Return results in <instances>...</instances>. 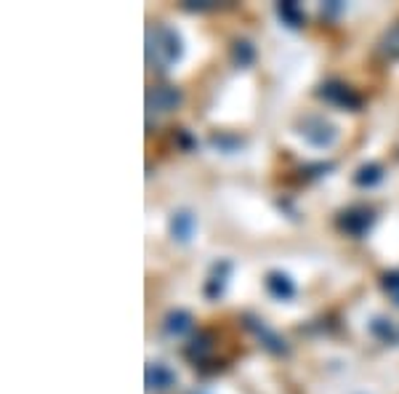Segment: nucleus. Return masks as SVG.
<instances>
[{
  "label": "nucleus",
  "mask_w": 399,
  "mask_h": 394,
  "mask_svg": "<svg viewBox=\"0 0 399 394\" xmlns=\"http://www.w3.org/2000/svg\"><path fill=\"white\" fill-rule=\"evenodd\" d=\"M184 56V40L171 25H155L147 29V62L152 70H171Z\"/></svg>",
  "instance_id": "obj_1"
},
{
  "label": "nucleus",
  "mask_w": 399,
  "mask_h": 394,
  "mask_svg": "<svg viewBox=\"0 0 399 394\" xmlns=\"http://www.w3.org/2000/svg\"><path fill=\"white\" fill-rule=\"evenodd\" d=\"M299 133L317 150H330L341 136L336 123H330L322 114H306L299 123Z\"/></svg>",
  "instance_id": "obj_2"
},
{
  "label": "nucleus",
  "mask_w": 399,
  "mask_h": 394,
  "mask_svg": "<svg viewBox=\"0 0 399 394\" xmlns=\"http://www.w3.org/2000/svg\"><path fill=\"white\" fill-rule=\"evenodd\" d=\"M317 96L325 99L327 104H333V107H341V110H351V112H360L362 110V96L357 91L346 86V83H341V80H327L322 83L320 88H317Z\"/></svg>",
  "instance_id": "obj_3"
},
{
  "label": "nucleus",
  "mask_w": 399,
  "mask_h": 394,
  "mask_svg": "<svg viewBox=\"0 0 399 394\" xmlns=\"http://www.w3.org/2000/svg\"><path fill=\"white\" fill-rule=\"evenodd\" d=\"M336 224L341 232H346L351 237H362V235H367L370 227L375 224V214H373V208H367V205H351V208L338 214Z\"/></svg>",
  "instance_id": "obj_4"
},
{
  "label": "nucleus",
  "mask_w": 399,
  "mask_h": 394,
  "mask_svg": "<svg viewBox=\"0 0 399 394\" xmlns=\"http://www.w3.org/2000/svg\"><path fill=\"white\" fill-rule=\"evenodd\" d=\"M242 325L248 328L259 341H261V346L266 349V352H272V355H277V357H285L287 352H290V346H287V341L280 336V333H275L263 320H259V317H253V315H245L242 317Z\"/></svg>",
  "instance_id": "obj_5"
},
{
  "label": "nucleus",
  "mask_w": 399,
  "mask_h": 394,
  "mask_svg": "<svg viewBox=\"0 0 399 394\" xmlns=\"http://www.w3.org/2000/svg\"><path fill=\"white\" fill-rule=\"evenodd\" d=\"M184 102V93L176 86H152L147 91V110L150 112H171Z\"/></svg>",
  "instance_id": "obj_6"
},
{
  "label": "nucleus",
  "mask_w": 399,
  "mask_h": 394,
  "mask_svg": "<svg viewBox=\"0 0 399 394\" xmlns=\"http://www.w3.org/2000/svg\"><path fill=\"white\" fill-rule=\"evenodd\" d=\"M144 381H147V392H165V389L178 383V376L165 362H150L147 373H144Z\"/></svg>",
  "instance_id": "obj_7"
},
{
  "label": "nucleus",
  "mask_w": 399,
  "mask_h": 394,
  "mask_svg": "<svg viewBox=\"0 0 399 394\" xmlns=\"http://www.w3.org/2000/svg\"><path fill=\"white\" fill-rule=\"evenodd\" d=\"M216 339H213L211 331H200L192 341L187 343V349H184V357H187L189 362L195 365V368H200V365H205L208 360H211L213 355V346H216Z\"/></svg>",
  "instance_id": "obj_8"
},
{
  "label": "nucleus",
  "mask_w": 399,
  "mask_h": 394,
  "mask_svg": "<svg viewBox=\"0 0 399 394\" xmlns=\"http://www.w3.org/2000/svg\"><path fill=\"white\" fill-rule=\"evenodd\" d=\"M192 328H195V317L189 315L187 309H171L165 315V320H162V331H165V336H171V339H181Z\"/></svg>",
  "instance_id": "obj_9"
},
{
  "label": "nucleus",
  "mask_w": 399,
  "mask_h": 394,
  "mask_svg": "<svg viewBox=\"0 0 399 394\" xmlns=\"http://www.w3.org/2000/svg\"><path fill=\"white\" fill-rule=\"evenodd\" d=\"M195 229H197V216L192 211H187V208L176 211L171 218V235L176 242H189L195 237Z\"/></svg>",
  "instance_id": "obj_10"
},
{
  "label": "nucleus",
  "mask_w": 399,
  "mask_h": 394,
  "mask_svg": "<svg viewBox=\"0 0 399 394\" xmlns=\"http://www.w3.org/2000/svg\"><path fill=\"white\" fill-rule=\"evenodd\" d=\"M229 275H232V261H229V258H221V261L211 269V277L205 282V296H208L211 301H216V298L224 293L226 277H229Z\"/></svg>",
  "instance_id": "obj_11"
},
{
  "label": "nucleus",
  "mask_w": 399,
  "mask_h": 394,
  "mask_svg": "<svg viewBox=\"0 0 399 394\" xmlns=\"http://www.w3.org/2000/svg\"><path fill=\"white\" fill-rule=\"evenodd\" d=\"M266 291L280 301H290L296 296V282L290 280L285 272H269L266 275Z\"/></svg>",
  "instance_id": "obj_12"
},
{
  "label": "nucleus",
  "mask_w": 399,
  "mask_h": 394,
  "mask_svg": "<svg viewBox=\"0 0 399 394\" xmlns=\"http://www.w3.org/2000/svg\"><path fill=\"white\" fill-rule=\"evenodd\" d=\"M232 62L242 67V70H248L250 64L256 62V48H253V43L245 38H240L232 43Z\"/></svg>",
  "instance_id": "obj_13"
},
{
  "label": "nucleus",
  "mask_w": 399,
  "mask_h": 394,
  "mask_svg": "<svg viewBox=\"0 0 399 394\" xmlns=\"http://www.w3.org/2000/svg\"><path fill=\"white\" fill-rule=\"evenodd\" d=\"M370 331H373L375 339H381L384 343H399V331L394 328V322L386 317H375L370 322Z\"/></svg>",
  "instance_id": "obj_14"
},
{
  "label": "nucleus",
  "mask_w": 399,
  "mask_h": 394,
  "mask_svg": "<svg viewBox=\"0 0 399 394\" xmlns=\"http://www.w3.org/2000/svg\"><path fill=\"white\" fill-rule=\"evenodd\" d=\"M381 178H384V168L378 166V163H367V166L357 168L354 184H357V187H375Z\"/></svg>",
  "instance_id": "obj_15"
},
{
  "label": "nucleus",
  "mask_w": 399,
  "mask_h": 394,
  "mask_svg": "<svg viewBox=\"0 0 399 394\" xmlns=\"http://www.w3.org/2000/svg\"><path fill=\"white\" fill-rule=\"evenodd\" d=\"M277 13H280L282 25L293 27V29L306 25V16H303V11H301L296 3H280V6H277Z\"/></svg>",
  "instance_id": "obj_16"
},
{
  "label": "nucleus",
  "mask_w": 399,
  "mask_h": 394,
  "mask_svg": "<svg viewBox=\"0 0 399 394\" xmlns=\"http://www.w3.org/2000/svg\"><path fill=\"white\" fill-rule=\"evenodd\" d=\"M381 53L388 56V59H399V22L384 35V40H381Z\"/></svg>",
  "instance_id": "obj_17"
},
{
  "label": "nucleus",
  "mask_w": 399,
  "mask_h": 394,
  "mask_svg": "<svg viewBox=\"0 0 399 394\" xmlns=\"http://www.w3.org/2000/svg\"><path fill=\"white\" fill-rule=\"evenodd\" d=\"M213 147H218L221 152H237L240 147H242V139H237V136H229V133H216L211 139Z\"/></svg>",
  "instance_id": "obj_18"
},
{
  "label": "nucleus",
  "mask_w": 399,
  "mask_h": 394,
  "mask_svg": "<svg viewBox=\"0 0 399 394\" xmlns=\"http://www.w3.org/2000/svg\"><path fill=\"white\" fill-rule=\"evenodd\" d=\"M384 288H386V293L394 298V304L399 306V272H388V275H384Z\"/></svg>",
  "instance_id": "obj_19"
},
{
  "label": "nucleus",
  "mask_w": 399,
  "mask_h": 394,
  "mask_svg": "<svg viewBox=\"0 0 399 394\" xmlns=\"http://www.w3.org/2000/svg\"><path fill=\"white\" fill-rule=\"evenodd\" d=\"M336 168V163H314V166H306L301 173H306V176H322V173H327V171H333Z\"/></svg>",
  "instance_id": "obj_20"
},
{
  "label": "nucleus",
  "mask_w": 399,
  "mask_h": 394,
  "mask_svg": "<svg viewBox=\"0 0 399 394\" xmlns=\"http://www.w3.org/2000/svg\"><path fill=\"white\" fill-rule=\"evenodd\" d=\"M176 139H178V144H181L184 150H195V147H197V141L192 139L184 128H178V131H176Z\"/></svg>",
  "instance_id": "obj_21"
},
{
  "label": "nucleus",
  "mask_w": 399,
  "mask_h": 394,
  "mask_svg": "<svg viewBox=\"0 0 399 394\" xmlns=\"http://www.w3.org/2000/svg\"><path fill=\"white\" fill-rule=\"evenodd\" d=\"M346 6L344 3H325L322 6V13H327V16H338V13L344 11Z\"/></svg>",
  "instance_id": "obj_22"
},
{
  "label": "nucleus",
  "mask_w": 399,
  "mask_h": 394,
  "mask_svg": "<svg viewBox=\"0 0 399 394\" xmlns=\"http://www.w3.org/2000/svg\"><path fill=\"white\" fill-rule=\"evenodd\" d=\"M192 394H205V392H192Z\"/></svg>",
  "instance_id": "obj_23"
}]
</instances>
